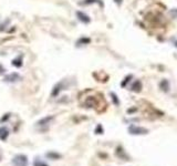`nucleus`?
I'll list each match as a JSON object with an SVG mask.
<instances>
[{"label": "nucleus", "mask_w": 177, "mask_h": 166, "mask_svg": "<svg viewBox=\"0 0 177 166\" xmlns=\"http://www.w3.org/2000/svg\"><path fill=\"white\" fill-rule=\"evenodd\" d=\"M12 164L15 166H28L29 162H28V157L26 155L19 154L16 155L15 157L12 158Z\"/></svg>", "instance_id": "nucleus-1"}, {"label": "nucleus", "mask_w": 177, "mask_h": 166, "mask_svg": "<svg viewBox=\"0 0 177 166\" xmlns=\"http://www.w3.org/2000/svg\"><path fill=\"white\" fill-rule=\"evenodd\" d=\"M128 133L132 135H146L148 134V130L145 127H141V126L131 125L128 127Z\"/></svg>", "instance_id": "nucleus-2"}, {"label": "nucleus", "mask_w": 177, "mask_h": 166, "mask_svg": "<svg viewBox=\"0 0 177 166\" xmlns=\"http://www.w3.org/2000/svg\"><path fill=\"white\" fill-rule=\"evenodd\" d=\"M18 80H20V76L18 73H10V74L5 76V81L7 82H16Z\"/></svg>", "instance_id": "nucleus-3"}, {"label": "nucleus", "mask_w": 177, "mask_h": 166, "mask_svg": "<svg viewBox=\"0 0 177 166\" xmlns=\"http://www.w3.org/2000/svg\"><path fill=\"white\" fill-rule=\"evenodd\" d=\"M62 90H63V81L60 82V83H58V84L53 87L52 94H51V95H52V98H55L57 95H59V93H60Z\"/></svg>", "instance_id": "nucleus-4"}, {"label": "nucleus", "mask_w": 177, "mask_h": 166, "mask_svg": "<svg viewBox=\"0 0 177 166\" xmlns=\"http://www.w3.org/2000/svg\"><path fill=\"white\" fill-rule=\"evenodd\" d=\"M53 120V116H46V117H43V119H41L38 123H37V125L38 126H46L48 124H50V122Z\"/></svg>", "instance_id": "nucleus-5"}, {"label": "nucleus", "mask_w": 177, "mask_h": 166, "mask_svg": "<svg viewBox=\"0 0 177 166\" xmlns=\"http://www.w3.org/2000/svg\"><path fill=\"white\" fill-rule=\"evenodd\" d=\"M9 136V130L5 126L0 127V140L1 141H6Z\"/></svg>", "instance_id": "nucleus-6"}, {"label": "nucleus", "mask_w": 177, "mask_h": 166, "mask_svg": "<svg viewBox=\"0 0 177 166\" xmlns=\"http://www.w3.org/2000/svg\"><path fill=\"white\" fill-rule=\"evenodd\" d=\"M76 16H78L79 20L82 21V22H84V24H89V22H90V18L87 17L85 13H83V12L78 11L76 12Z\"/></svg>", "instance_id": "nucleus-7"}, {"label": "nucleus", "mask_w": 177, "mask_h": 166, "mask_svg": "<svg viewBox=\"0 0 177 166\" xmlns=\"http://www.w3.org/2000/svg\"><path fill=\"white\" fill-rule=\"evenodd\" d=\"M85 105H87V108H95V105H96L95 98H93V96L87 98V100L85 101Z\"/></svg>", "instance_id": "nucleus-8"}, {"label": "nucleus", "mask_w": 177, "mask_h": 166, "mask_svg": "<svg viewBox=\"0 0 177 166\" xmlns=\"http://www.w3.org/2000/svg\"><path fill=\"white\" fill-rule=\"evenodd\" d=\"M46 157L51 158V160H59V158H61V155L59 154V153H54V152H50V153H46Z\"/></svg>", "instance_id": "nucleus-9"}, {"label": "nucleus", "mask_w": 177, "mask_h": 166, "mask_svg": "<svg viewBox=\"0 0 177 166\" xmlns=\"http://www.w3.org/2000/svg\"><path fill=\"white\" fill-rule=\"evenodd\" d=\"M116 154H117V156H119V157H121V158H124L125 157L126 160L128 158V156L125 154L124 149H123L122 147H117V149H116Z\"/></svg>", "instance_id": "nucleus-10"}, {"label": "nucleus", "mask_w": 177, "mask_h": 166, "mask_svg": "<svg viewBox=\"0 0 177 166\" xmlns=\"http://www.w3.org/2000/svg\"><path fill=\"white\" fill-rule=\"evenodd\" d=\"M141 89H142V84H141V82L139 81L134 82V84L132 85V90H133L134 92H139Z\"/></svg>", "instance_id": "nucleus-11"}, {"label": "nucleus", "mask_w": 177, "mask_h": 166, "mask_svg": "<svg viewBox=\"0 0 177 166\" xmlns=\"http://www.w3.org/2000/svg\"><path fill=\"white\" fill-rule=\"evenodd\" d=\"M33 166H49L46 163H44V162H42L41 160H35V162H33Z\"/></svg>", "instance_id": "nucleus-12"}, {"label": "nucleus", "mask_w": 177, "mask_h": 166, "mask_svg": "<svg viewBox=\"0 0 177 166\" xmlns=\"http://www.w3.org/2000/svg\"><path fill=\"white\" fill-rule=\"evenodd\" d=\"M89 42H90V39L89 38H82V39H80V40L78 41V46H80V44L81 43H89Z\"/></svg>", "instance_id": "nucleus-13"}, {"label": "nucleus", "mask_w": 177, "mask_h": 166, "mask_svg": "<svg viewBox=\"0 0 177 166\" xmlns=\"http://www.w3.org/2000/svg\"><path fill=\"white\" fill-rule=\"evenodd\" d=\"M20 59H21V58H19L18 60H13V61H12V65H16V67H21Z\"/></svg>", "instance_id": "nucleus-14"}, {"label": "nucleus", "mask_w": 177, "mask_h": 166, "mask_svg": "<svg viewBox=\"0 0 177 166\" xmlns=\"http://www.w3.org/2000/svg\"><path fill=\"white\" fill-rule=\"evenodd\" d=\"M111 96L113 98L114 103H115L116 105H119V104H120V102H119V100H117V96H116V94H115V93H111Z\"/></svg>", "instance_id": "nucleus-15"}, {"label": "nucleus", "mask_w": 177, "mask_h": 166, "mask_svg": "<svg viewBox=\"0 0 177 166\" xmlns=\"http://www.w3.org/2000/svg\"><path fill=\"white\" fill-rule=\"evenodd\" d=\"M91 2H99L101 6H103V3L100 1V0H85L84 3H91Z\"/></svg>", "instance_id": "nucleus-16"}, {"label": "nucleus", "mask_w": 177, "mask_h": 166, "mask_svg": "<svg viewBox=\"0 0 177 166\" xmlns=\"http://www.w3.org/2000/svg\"><path fill=\"white\" fill-rule=\"evenodd\" d=\"M130 78H132V76H127V78L125 79V81H123V82H122V84H121V85H122V87H125V85H126V83H127V82L130 81V80H128V79H130Z\"/></svg>", "instance_id": "nucleus-17"}, {"label": "nucleus", "mask_w": 177, "mask_h": 166, "mask_svg": "<svg viewBox=\"0 0 177 166\" xmlns=\"http://www.w3.org/2000/svg\"><path fill=\"white\" fill-rule=\"evenodd\" d=\"M96 133H98V134H102V133H103V130H102L101 125L98 126V128H96Z\"/></svg>", "instance_id": "nucleus-18"}, {"label": "nucleus", "mask_w": 177, "mask_h": 166, "mask_svg": "<svg viewBox=\"0 0 177 166\" xmlns=\"http://www.w3.org/2000/svg\"><path fill=\"white\" fill-rule=\"evenodd\" d=\"M115 1H116V2H117V3H120V2H121V0H115Z\"/></svg>", "instance_id": "nucleus-19"}, {"label": "nucleus", "mask_w": 177, "mask_h": 166, "mask_svg": "<svg viewBox=\"0 0 177 166\" xmlns=\"http://www.w3.org/2000/svg\"><path fill=\"white\" fill-rule=\"evenodd\" d=\"M175 46H176V47H177V42H176V43H175Z\"/></svg>", "instance_id": "nucleus-20"}]
</instances>
